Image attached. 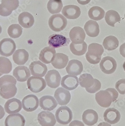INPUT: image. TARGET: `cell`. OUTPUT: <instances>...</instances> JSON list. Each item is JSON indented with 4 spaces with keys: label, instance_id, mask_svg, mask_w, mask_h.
Listing matches in <instances>:
<instances>
[{
    "label": "cell",
    "instance_id": "12",
    "mask_svg": "<svg viewBox=\"0 0 125 126\" xmlns=\"http://www.w3.org/2000/svg\"><path fill=\"white\" fill-rule=\"evenodd\" d=\"M37 121L42 126H54L56 122L54 115L46 111H42L38 114Z\"/></svg>",
    "mask_w": 125,
    "mask_h": 126
},
{
    "label": "cell",
    "instance_id": "42",
    "mask_svg": "<svg viewBox=\"0 0 125 126\" xmlns=\"http://www.w3.org/2000/svg\"><path fill=\"white\" fill-rule=\"evenodd\" d=\"M12 12L3 7L1 3L0 4V15L3 17H7L11 15Z\"/></svg>",
    "mask_w": 125,
    "mask_h": 126
},
{
    "label": "cell",
    "instance_id": "28",
    "mask_svg": "<svg viewBox=\"0 0 125 126\" xmlns=\"http://www.w3.org/2000/svg\"><path fill=\"white\" fill-rule=\"evenodd\" d=\"M67 55L62 53H57L52 62L53 67L57 69H62L67 65L69 62Z\"/></svg>",
    "mask_w": 125,
    "mask_h": 126
},
{
    "label": "cell",
    "instance_id": "29",
    "mask_svg": "<svg viewBox=\"0 0 125 126\" xmlns=\"http://www.w3.org/2000/svg\"><path fill=\"white\" fill-rule=\"evenodd\" d=\"M29 56V54L26 50L21 49L16 51L13 56V59L16 64L22 65L28 61Z\"/></svg>",
    "mask_w": 125,
    "mask_h": 126
},
{
    "label": "cell",
    "instance_id": "36",
    "mask_svg": "<svg viewBox=\"0 0 125 126\" xmlns=\"http://www.w3.org/2000/svg\"><path fill=\"white\" fill-rule=\"evenodd\" d=\"M12 69V64L8 59L0 57V73L3 74L9 73Z\"/></svg>",
    "mask_w": 125,
    "mask_h": 126
},
{
    "label": "cell",
    "instance_id": "5",
    "mask_svg": "<svg viewBox=\"0 0 125 126\" xmlns=\"http://www.w3.org/2000/svg\"><path fill=\"white\" fill-rule=\"evenodd\" d=\"M95 100L99 105L103 108L109 107L112 102H115L113 96L107 89L100 91L96 93Z\"/></svg>",
    "mask_w": 125,
    "mask_h": 126
},
{
    "label": "cell",
    "instance_id": "33",
    "mask_svg": "<svg viewBox=\"0 0 125 126\" xmlns=\"http://www.w3.org/2000/svg\"><path fill=\"white\" fill-rule=\"evenodd\" d=\"M79 82L82 87L90 88L94 84L95 79H94L90 74H83L79 77Z\"/></svg>",
    "mask_w": 125,
    "mask_h": 126
},
{
    "label": "cell",
    "instance_id": "35",
    "mask_svg": "<svg viewBox=\"0 0 125 126\" xmlns=\"http://www.w3.org/2000/svg\"><path fill=\"white\" fill-rule=\"evenodd\" d=\"M63 7L61 0H50L47 5V8L51 14H56L60 13Z\"/></svg>",
    "mask_w": 125,
    "mask_h": 126
},
{
    "label": "cell",
    "instance_id": "10",
    "mask_svg": "<svg viewBox=\"0 0 125 126\" xmlns=\"http://www.w3.org/2000/svg\"><path fill=\"white\" fill-rule=\"evenodd\" d=\"M61 77L57 71L52 70L48 71L45 76L48 86L52 88H56L60 86Z\"/></svg>",
    "mask_w": 125,
    "mask_h": 126
},
{
    "label": "cell",
    "instance_id": "13",
    "mask_svg": "<svg viewBox=\"0 0 125 126\" xmlns=\"http://www.w3.org/2000/svg\"><path fill=\"white\" fill-rule=\"evenodd\" d=\"M86 36L84 30L81 27H74L70 32V38L74 44H79L84 42Z\"/></svg>",
    "mask_w": 125,
    "mask_h": 126
},
{
    "label": "cell",
    "instance_id": "45",
    "mask_svg": "<svg viewBox=\"0 0 125 126\" xmlns=\"http://www.w3.org/2000/svg\"><path fill=\"white\" fill-rule=\"evenodd\" d=\"M79 4L82 5H86L90 2L91 0H77Z\"/></svg>",
    "mask_w": 125,
    "mask_h": 126
},
{
    "label": "cell",
    "instance_id": "21",
    "mask_svg": "<svg viewBox=\"0 0 125 126\" xmlns=\"http://www.w3.org/2000/svg\"><path fill=\"white\" fill-rule=\"evenodd\" d=\"M25 120L22 115L19 113L8 115L5 121V126H24Z\"/></svg>",
    "mask_w": 125,
    "mask_h": 126
},
{
    "label": "cell",
    "instance_id": "32",
    "mask_svg": "<svg viewBox=\"0 0 125 126\" xmlns=\"http://www.w3.org/2000/svg\"><path fill=\"white\" fill-rule=\"evenodd\" d=\"M88 15L90 19L95 21H98L104 17L105 12L104 10L100 7L94 6L89 10Z\"/></svg>",
    "mask_w": 125,
    "mask_h": 126
},
{
    "label": "cell",
    "instance_id": "25",
    "mask_svg": "<svg viewBox=\"0 0 125 126\" xmlns=\"http://www.w3.org/2000/svg\"><path fill=\"white\" fill-rule=\"evenodd\" d=\"M17 88L15 84L9 83L2 86L0 89V95L2 98L8 99L14 97L17 93Z\"/></svg>",
    "mask_w": 125,
    "mask_h": 126
},
{
    "label": "cell",
    "instance_id": "15",
    "mask_svg": "<svg viewBox=\"0 0 125 126\" xmlns=\"http://www.w3.org/2000/svg\"><path fill=\"white\" fill-rule=\"evenodd\" d=\"M39 106L45 111H51L57 107L58 103L54 97L51 95H44L39 99Z\"/></svg>",
    "mask_w": 125,
    "mask_h": 126
},
{
    "label": "cell",
    "instance_id": "6",
    "mask_svg": "<svg viewBox=\"0 0 125 126\" xmlns=\"http://www.w3.org/2000/svg\"><path fill=\"white\" fill-rule=\"evenodd\" d=\"M16 49V45L11 38H4L0 41V54L8 57L13 54Z\"/></svg>",
    "mask_w": 125,
    "mask_h": 126
},
{
    "label": "cell",
    "instance_id": "37",
    "mask_svg": "<svg viewBox=\"0 0 125 126\" xmlns=\"http://www.w3.org/2000/svg\"><path fill=\"white\" fill-rule=\"evenodd\" d=\"M22 33V27L18 24L11 25L8 29V33L11 37L16 39L20 37Z\"/></svg>",
    "mask_w": 125,
    "mask_h": 126
},
{
    "label": "cell",
    "instance_id": "30",
    "mask_svg": "<svg viewBox=\"0 0 125 126\" xmlns=\"http://www.w3.org/2000/svg\"><path fill=\"white\" fill-rule=\"evenodd\" d=\"M105 21L107 24L111 27H115V24L121 20L120 16L117 11L110 10L106 13L105 17Z\"/></svg>",
    "mask_w": 125,
    "mask_h": 126
},
{
    "label": "cell",
    "instance_id": "17",
    "mask_svg": "<svg viewBox=\"0 0 125 126\" xmlns=\"http://www.w3.org/2000/svg\"><path fill=\"white\" fill-rule=\"evenodd\" d=\"M61 85L68 90H73L78 86V79L75 76L67 75L62 79Z\"/></svg>",
    "mask_w": 125,
    "mask_h": 126
},
{
    "label": "cell",
    "instance_id": "4",
    "mask_svg": "<svg viewBox=\"0 0 125 126\" xmlns=\"http://www.w3.org/2000/svg\"><path fill=\"white\" fill-rule=\"evenodd\" d=\"M27 85L28 89L32 92L34 93H38L46 88L47 83L42 78L32 76L28 79Z\"/></svg>",
    "mask_w": 125,
    "mask_h": 126
},
{
    "label": "cell",
    "instance_id": "8",
    "mask_svg": "<svg viewBox=\"0 0 125 126\" xmlns=\"http://www.w3.org/2000/svg\"><path fill=\"white\" fill-rule=\"evenodd\" d=\"M101 70L104 73L110 74L114 73L117 68L116 61L110 56H106L102 59L99 64Z\"/></svg>",
    "mask_w": 125,
    "mask_h": 126
},
{
    "label": "cell",
    "instance_id": "27",
    "mask_svg": "<svg viewBox=\"0 0 125 126\" xmlns=\"http://www.w3.org/2000/svg\"><path fill=\"white\" fill-rule=\"evenodd\" d=\"M19 24L24 28L32 27L35 23L34 17L30 13L24 12L20 14L18 18Z\"/></svg>",
    "mask_w": 125,
    "mask_h": 126
},
{
    "label": "cell",
    "instance_id": "9",
    "mask_svg": "<svg viewBox=\"0 0 125 126\" xmlns=\"http://www.w3.org/2000/svg\"><path fill=\"white\" fill-rule=\"evenodd\" d=\"M22 102L23 110L28 112L35 111L39 107V99L34 94L28 95L25 96L23 99Z\"/></svg>",
    "mask_w": 125,
    "mask_h": 126
},
{
    "label": "cell",
    "instance_id": "23",
    "mask_svg": "<svg viewBox=\"0 0 125 126\" xmlns=\"http://www.w3.org/2000/svg\"><path fill=\"white\" fill-rule=\"evenodd\" d=\"M13 75L18 81L24 82L31 76V73L26 66H18L13 70Z\"/></svg>",
    "mask_w": 125,
    "mask_h": 126
},
{
    "label": "cell",
    "instance_id": "18",
    "mask_svg": "<svg viewBox=\"0 0 125 126\" xmlns=\"http://www.w3.org/2000/svg\"><path fill=\"white\" fill-rule=\"evenodd\" d=\"M56 54L55 48L47 47L41 50L39 55V59L45 64H50L53 61Z\"/></svg>",
    "mask_w": 125,
    "mask_h": 126
},
{
    "label": "cell",
    "instance_id": "46",
    "mask_svg": "<svg viewBox=\"0 0 125 126\" xmlns=\"http://www.w3.org/2000/svg\"><path fill=\"white\" fill-rule=\"evenodd\" d=\"M5 115L4 108L0 105V119H2Z\"/></svg>",
    "mask_w": 125,
    "mask_h": 126
},
{
    "label": "cell",
    "instance_id": "22",
    "mask_svg": "<svg viewBox=\"0 0 125 126\" xmlns=\"http://www.w3.org/2000/svg\"><path fill=\"white\" fill-rule=\"evenodd\" d=\"M62 13L67 19H75L80 16L81 11L77 6L68 5L63 8Z\"/></svg>",
    "mask_w": 125,
    "mask_h": 126
},
{
    "label": "cell",
    "instance_id": "41",
    "mask_svg": "<svg viewBox=\"0 0 125 126\" xmlns=\"http://www.w3.org/2000/svg\"><path fill=\"white\" fill-rule=\"evenodd\" d=\"M115 88L121 94H125V79L119 80L115 84Z\"/></svg>",
    "mask_w": 125,
    "mask_h": 126
},
{
    "label": "cell",
    "instance_id": "51",
    "mask_svg": "<svg viewBox=\"0 0 125 126\" xmlns=\"http://www.w3.org/2000/svg\"><path fill=\"white\" fill-rule=\"evenodd\" d=\"M124 17H125V15H124Z\"/></svg>",
    "mask_w": 125,
    "mask_h": 126
},
{
    "label": "cell",
    "instance_id": "31",
    "mask_svg": "<svg viewBox=\"0 0 125 126\" xmlns=\"http://www.w3.org/2000/svg\"><path fill=\"white\" fill-rule=\"evenodd\" d=\"M118 40L116 37L109 36L104 40L103 45L104 48L108 51H111L116 49L119 46Z\"/></svg>",
    "mask_w": 125,
    "mask_h": 126
},
{
    "label": "cell",
    "instance_id": "43",
    "mask_svg": "<svg viewBox=\"0 0 125 126\" xmlns=\"http://www.w3.org/2000/svg\"><path fill=\"white\" fill-rule=\"evenodd\" d=\"M69 126H85L83 122L78 120H74L70 124Z\"/></svg>",
    "mask_w": 125,
    "mask_h": 126
},
{
    "label": "cell",
    "instance_id": "1",
    "mask_svg": "<svg viewBox=\"0 0 125 126\" xmlns=\"http://www.w3.org/2000/svg\"><path fill=\"white\" fill-rule=\"evenodd\" d=\"M104 49L101 45L93 43L89 45L86 58L87 61L92 64H98L101 59Z\"/></svg>",
    "mask_w": 125,
    "mask_h": 126
},
{
    "label": "cell",
    "instance_id": "11",
    "mask_svg": "<svg viewBox=\"0 0 125 126\" xmlns=\"http://www.w3.org/2000/svg\"><path fill=\"white\" fill-rule=\"evenodd\" d=\"M29 69L31 74L36 77H44L47 72V66L40 61L32 62L29 65Z\"/></svg>",
    "mask_w": 125,
    "mask_h": 126
},
{
    "label": "cell",
    "instance_id": "24",
    "mask_svg": "<svg viewBox=\"0 0 125 126\" xmlns=\"http://www.w3.org/2000/svg\"><path fill=\"white\" fill-rule=\"evenodd\" d=\"M82 119L85 124L88 126H93L98 122V115L94 110L92 109L87 110L83 112Z\"/></svg>",
    "mask_w": 125,
    "mask_h": 126
},
{
    "label": "cell",
    "instance_id": "14",
    "mask_svg": "<svg viewBox=\"0 0 125 126\" xmlns=\"http://www.w3.org/2000/svg\"><path fill=\"white\" fill-rule=\"evenodd\" d=\"M54 97L58 104L65 105L70 102L71 95L69 91L61 87L59 88L55 91Z\"/></svg>",
    "mask_w": 125,
    "mask_h": 126
},
{
    "label": "cell",
    "instance_id": "19",
    "mask_svg": "<svg viewBox=\"0 0 125 126\" xmlns=\"http://www.w3.org/2000/svg\"><path fill=\"white\" fill-rule=\"evenodd\" d=\"M67 72L71 75L77 76L82 73L83 66L80 61L76 59L70 60L66 68Z\"/></svg>",
    "mask_w": 125,
    "mask_h": 126
},
{
    "label": "cell",
    "instance_id": "26",
    "mask_svg": "<svg viewBox=\"0 0 125 126\" xmlns=\"http://www.w3.org/2000/svg\"><path fill=\"white\" fill-rule=\"evenodd\" d=\"M84 29L87 34L90 37H96L100 32L98 24L96 21L93 20H89L84 25Z\"/></svg>",
    "mask_w": 125,
    "mask_h": 126
},
{
    "label": "cell",
    "instance_id": "38",
    "mask_svg": "<svg viewBox=\"0 0 125 126\" xmlns=\"http://www.w3.org/2000/svg\"><path fill=\"white\" fill-rule=\"evenodd\" d=\"M1 4L5 9L13 12L19 7V0H2Z\"/></svg>",
    "mask_w": 125,
    "mask_h": 126
},
{
    "label": "cell",
    "instance_id": "34",
    "mask_svg": "<svg viewBox=\"0 0 125 126\" xmlns=\"http://www.w3.org/2000/svg\"><path fill=\"white\" fill-rule=\"evenodd\" d=\"M71 52L76 56H81L86 54L87 51V45L85 42L79 44L71 43L70 45Z\"/></svg>",
    "mask_w": 125,
    "mask_h": 126
},
{
    "label": "cell",
    "instance_id": "16",
    "mask_svg": "<svg viewBox=\"0 0 125 126\" xmlns=\"http://www.w3.org/2000/svg\"><path fill=\"white\" fill-rule=\"evenodd\" d=\"M4 109L6 112L10 114L18 113L22 110V102L16 98H12L6 102Z\"/></svg>",
    "mask_w": 125,
    "mask_h": 126
},
{
    "label": "cell",
    "instance_id": "40",
    "mask_svg": "<svg viewBox=\"0 0 125 126\" xmlns=\"http://www.w3.org/2000/svg\"><path fill=\"white\" fill-rule=\"evenodd\" d=\"M101 84L100 81L98 79H95V82L94 85L90 88H86V90L87 92L93 94L99 91L101 88Z\"/></svg>",
    "mask_w": 125,
    "mask_h": 126
},
{
    "label": "cell",
    "instance_id": "20",
    "mask_svg": "<svg viewBox=\"0 0 125 126\" xmlns=\"http://www.w3.org/2000/svg\"><path fill=\"white\" fill-rule=\"evenodd\" d=\"M121 116L120 112L113 108L107 109L103 115L105 121L111 125L118 123L120 120Z\"/></svg>",
    "mask_w": 125,
    "mask_h": 126
},
{
    "label": "cell",
    "instance_id": "3",
    "mask_svg": "<svg viewBox=\"0 0 125 126\" xmlns=\"http://www.w3.org/2000/svg\"><path fill=\"white\" fill-rule=\"evenodd\" d=\"M55 117L59 124L66 125L72 121L73 113L70 108L67 106H62L59 107L56 111Z\"/></svg>",
    "mask_w": 125,
    "mask_h": 126
},
{
    "label": "cell",
    "instance_id": "44",
    "mask_svg": "<svg viewBox=\"0 0 125 126\" xmlns=\"http://www.w3.org/2000/svg\"><path fill=\"white\" fill-rule=\"evenodd\" d=\"M120 52L121 56L125 58V43L122 44L120 47Z\"/></svg>",
    "mask_w": 125,
    "mask_h": 126
},
{
    "label": "cell",
    "instance_id": "48",
    "mask_svg": "<svg viewBox=\"0 0 125 126\" xmlns=\"http://www.w3.org/2000/svg\"><path fill=\"white\" fill-rule=\"evenodd\" d=\"M123 68L124 71H125V61L124 62V63H123Z\"/></svg>",
    "mask_w": 125,
    "mask_h": 126
},
{
    "label": "cell",
    "instance_id": "49",
    "mask_svg": "<svg viewBox=\"0 0 125 126\" xmlns=\"http://www.w3.org/2000/svg\"><path fill=\"white\" fill-rule=\"evenodd\" d=\"M2 32V27L0 25V34H1Z\"/></svg>",
    "mask_w": 125,
    "mask_h": 126
},
{
    "label": "cell",
    "instance_id": "47",
    "mask_svg": "<svg viewBox=\"0 0 125 126\" xmlns=\"http://www.w3.org/2000/svg\"><path fill=\"white\" fill-rule=\"evenodd\" d=\"M98 126H111V125L107 122H103L99 123L98 125Z\"/></svg>",
    "mask_w": 125,
    "mask_h": 126
},
{
    "label": "cell",
    "instance_id": "39",
    "mask_svg": "<svg viewBox=\"0 0 125 126\" xmlns=\"http://www.w3.org/2000/svg\"><path fill=\"white\" fill-rule=\"evenodd\" d=\"M17 81L14 77L12 76L4 75L0 78V88L5 84L13 83L16 85Z\"/></svg>",
    "mask_w": 125,
    "mask_h": 126
},
{
    "label": "cell",
    "instance_id": "50",
    "mask_svg": "<svg viewBox=\"0 0 125 126\" xmlns=\"http://www.w3.org/2000/svg\"><path fill=\"white\" fill-rule=\"evenodd\" d=\"M3 75V74L2 73H0V77H1L2 75Z\"/></svg>",
    "mask_w": 125,
    "mask_h": 126
},
{
    "label": "cell",
    "instance_id": "2",
    "mask_svg": "<svg viewBox=\"0 0 125 126\" xmlns=\"http://www.w3.org/2000/svg\"><path fill=\"white\" fill-rule=\"evenodd\" d=\"M49 26L53 31L55 32H61L66 27L67 20L61 14L53 15L49 19Z\"/></svg>",
    "mask_w": 125,
    "mask_h": 126
},
{
    "label": "cell",
    "instance_id": "7",
    "mask_svg": "<svg viewBox=\"0 0 125 126\" xmlns=\"http://www.w3.org/2000/svg\"><path fill=\"white\" fill-rule=\"evenodd\" d=\"M70 42L69 39L59 34H53L50 35L48 41L49 46L54 48L68 46Z\"/></svg>",
    "mask_w": 125,
    "mask_h": 126
}]
</instances>
